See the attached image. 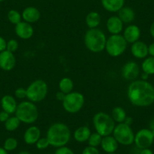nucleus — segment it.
I'll list each match as a JSON object with an SVG mask.
<instances>
[{
	"mask_svg": "<svg viewBox=\"0 0 154 154\" xmlns=\"http://www.w3.org/2000/svg\"><path fill=\"white\" fill-rule=\"evenodd\" d=\"M154 141L152 133L149 128H142L134 134V143L138 149L149 148Z\"/></svg>",
	"mask_w": 154,
	"mask_h": 154,
	"instance_id": "obj_10",
	"label": "nucleus"
},
{
	"mask_svg": "<svg viewBox=\"0 0 154 154\" xmlns=\"http://www.w3.org/2000/svg\"><path fill=\"white\" fill-rule=\"evenodd\" d=\"M82 154H100L98 149L97 147L91 146H88L84 148Z\"/></svg>",
	"mask_w": 154,
	"mask_h": 154,
	"instance_id": "obj_36",
	"label": "nucleus"
},
{
	"mask_svg": "<svg viewBox=\"0 0 154 154\" xmlns=\"http://www.w3.org/2000/svg\"><path fill=\"white\" fill-rule=\"evenodd\" d=\"M14 32H15V34L17 37H19L21 39H23V40L29 39L34 35V29L32 24L26 23L23 20L15 25Z\"/></svg>",
	"mask_w": 154,
	"mask_h": 154,
	"instance_id": "obj_13",
	"label": "nucleus"
},
{
	"mask_svg": "<svg viewBox=\"0 0 154 154\" xmlns=\"http://www.w3.org/2000/svg\"><path fill=\"white\" fill-rule=\"evenodd\" d=\"M7 17H8V20H9L10 23L14 24V26L22 21L21 14H20L18 11H17V10H10L8 12Z\"/></svg>",
	"mask_w": 154,
	"mask_h": 154,
	"instance_id": "obj_29",
	"label": "nucleus"
},
{
	"mask_svg": "<svg viewBox=\"0 0 154 154\" xmlns=\"http://www.w3.org/2000/svg\"><path fill=\"white\" fill-rule=\"evenodd\" d=\"M101 5L109 12H118L125 5V0H101Z\"/></svg>",
	"mask_w": 154,
	"mask_h": 154,
	"instance_id": "obj_22",
	"label": "nucleus"
},
{
	"mask_svg": "<svg viewBox=\"0 0 154 154\" xmlns=\"http://www.w3.org/2000/svg\"><path fill=\"white\" fill-rule=\"evenodd\" d=\"M0 154H8V151L5 150L3 147L0 146Z\"/></svg>",
	"mask_w": 154,
	"mask_h": 154,
	"instance_id": "obj_45",
	"label": "nucleus"
},
{
	"mask_svg": "<svg viewBox=\"0 0 154 154\" xmlns=\"http://www.w3.org/2000/svg\"><path fill=\"white\" fill-rule=\"evenodd\" d=\"M17 146H18V142L17 140L14 137H10L5 139L3 143V148L6 151L9 152V151H13L14 149H17Z\"/></svg>",
	"mask_w": 154,
	"mask_h": 154,
	"instance_id": "obj_30",
	"label": "nucleus"
},
{
	"mask_svg": "<svg viewBox=\"0 0 154 154\" xmlns=\"http://www.w3.org/2000/svg\"><path fill=\"white\" fill-rule=\"evenodd\" d=\"M17 104L18 103H17L15 97L10 94H5L1 99V106L2 110L5 111L10 115L15 113Z\"/></svg>",
	"mask_w": 154,
	"mask_h": 154,
	"instance_id": "obj_19",
	"label": "nucleus"
},
{
	"mask_svg": "<svg viewBox=\"0 0 154 154\" xmlns=\"http://www.w3.org/2000/svg\"><path fill=\"white\" fill-rule=\"evenodd\" d=\"M106 26L111 35H117L123 31L124 23L117 15H113L107 19Z\"/></svg>",
	"mask_w": 154,
	"mask_h": 154,
	"instance_id": "obj_15",
	"label": "nucleus"
},
{
	"mask_svg": "<svg viewBox=\"0 0 154 154\" xmlns=\"http://www.w3.org/2000/svg\"><path fill=\"white\" fill-rule=\"evenodd\" d=\"M119 143L117 140L114 138L112 134L103 137L100 143L102 149L106 153L109 152H116V151L118 149L119 147Z\"/></svg>",
	"mask_w": 154,
	"mask_h": 154,
	"instance_id": "obj_20",
	"label": "nucleus"
},
{
	"mask_svg": "<svg viewBox=\"0 0 154 154\" xmlns=\"http://www.w3.org/2000/svg\"><path fill=\"white\" fill-rule=\"evenodd\" d=\"M111 116L116 123H122L127 117L126 111L121 106H116L112 109L111 112Z\"/></svg>",
	"mask_w": 154,
	"mask_h": 154,
	"instance_id": "obj_26",
	"label": "nucleus"
},
{
	"mask_svg": "<svg viewBox=\"0 0 154 154\" xmlns=\"http://www.w3.org/2000/svg\"><path fill=\"white\" fill-rule=\"evenodd\" d=\"M41 137V130L38 126L31 125L23 133V140L27 145H34Z\"/></svg>",
	"mask_w": 154,
	"mask_h": 154,
	"instance_id": "obj_16",
	"label": "nucleus"
},
{
	"mask_svg": "<svg viewBox=\"0 0 154 154\" xmlns=\"http://www.w3.org/2000/svg\"><path fill=\"white\" fill-rule=\"evenodd\" d=\"M65 96H66V94H64V93L62 92V91H57V93H56L55 98H56V100H57V101H60L62 103V101L64 100Z\"/></svg>",
	"mask_w": 154,
	"mask_h": 154,
	"instance_id": "obj_39",
	"label": "nucleus"
},
{
	"mask_svg": "<svg viewBox=\"0 0 154 154\" xmlns=\"http://www.w3.org/2000/svg\"><path fill=\"white\" fill-rule=\"evenodd\" d=\"M91 134V131L90 128L87 125H82L79 126L74 131L73 138L75 141L79 143H84L88 141L90 135Z\"/></svg>",
	"mask_w": 154,
	"mask_h": 154,
	"instance_id": "obj_21",
	"label": "nucleus"
},
{
	"mask_svg": "<svg viewBox=\"0 0 154 154\" xmlns=\"http://www.w3.org/2000/svg\"><path fill=\"white\" fill-rule=\"evenodd\" d=\"M19 44L16 39L14 38H11L7 41V45H6V50L10 51V52L14 53L17 49H18Z\"/></svg>",
	"mask_w": 154,
	"mask_h": 154,
	"instance_id": "obj_33",
	"label": "nucleus"
},
{
	"mask_svg": "<svg viewBox=\"0 0 154 154\" xmlns=\"http://www.w3.org/2000/svg\"><path fill=\"white\" fill-rule=\"evenodd\" d=\"M148 54L151 57H154V42L148 45Z\"/></svg>",
	"mask_w": 154,
	"mask_h": 154,
	"instance_id": "obj_40",
	"label": "nucleus"
},
{
	"mask_svg": "<svg viewBox=\"0 0 154 154\" xmlns=\"http://www.w3.org/2000/svg\"><path fill=\"white\" fill-rule=\"evenodd\" d=\"M124 123L131 126V124L133 123V119L131 117H130V116H127V117L125 118V121H124Z\"/></svg>",
	"mask_w": 154,
	"mask_h": 154,
	"instance_id": "obj_42",
	"label": "nucleus"
},
{
	"mask_svg": "<svg viewBox=\"0 0 154 154\" xmlns=\"http://www.w3.org/2000/svg\"><path fill=\"white\" fill-rule=\"evenodd\" d=\"M139 154H153V152L149 148H146V149H140Z\"/></svg>",
	"mask_w": 154,
	"mask_h": 154,
	"instance_id": "obj_41",
	"label": "nucleus"
},
{
	"mask_svg": "<svg viewBox=\"0 0 154 154\" xmlns=\"http://www.w3.org/2000/svg\"><path fill=\"white\" fill-rule=\"evenodd\" d=\"M54 154H75V153H74V152L72 151V149H71L69 147H68V146H60V147L57 148Z\"/></svg>",
	"mask_w": 154,
	"mask_h": 154,
	"instance_id": "obj_35",
	"label": "nucleus"
},
{
	"mask_svg": "<svg viewBox=\"0 0 154 154\" xmlns=\"http://www.w3.org/2000/svg\"><path fill=\"white\" fill-rule=\"evenodd\" d=\"M141 31L140 27L135 24H129L123 30L124 38L128 43L132 44L137 41L140 40Z\"/></svg>",
	"mask_w": 154,
	"mask_h": 154,
	"instance_id": "obj_14",
	"label": "nucleus"
},
{
	"mask_svg": "<svg viewBox=\"0 0 154 154\" xmlns=\"http://www.w3.org/2000/svg\"><path fill=\"white\" fill-rule=\"evenodd\" d=\"M101 22V16L97 11H91L85 17V23L89 29L98 27Z\"/></svg>",
	"mask_w": 154,
	"mask_h": 154,
	"instance_id": "obj_24",
	"label": "nucleus"
},
{
	"mask_svg": "<svg viewBox=\"0 0 154 154\" xmlns=\"http://www.w3.org/2000/svg\"><path fill=\"white\" fill-rule=\"evenodd\" d=\"M16 57L14 53L5 50L0 52V69L4 71H11L15 67Z\"/></svg>",
	"mask_w": 154,
	"mask_h": 154,
	"instance_id": "obj_12",
	"label": "nucleus"
},
{
	"mask_svg": "<svg viewBox=\"0 0 154 154\" xmlns=\"http://www.w3.org/2000/svg\"><path fill=\"white\" fill-rule=\"evenodd\" d=\"M22 20L30 24L36 23L41 17V13L38 8L33 6L25 8L22 11Z\"/></svg>",
	"mask_w": 154,
	"mask_h": 154,
	"instance_id": "obj_17",
	"label": "nucleus"
},
{
	"mask_svg": "<svg viewBox=\"0 0 154 154\" xmlns=\"http://www.w3.org/2000/svg\"><path fill=\"white\" fill-rule=\"evenodd\" d=\"M48 91V84L43 79H35L26 88V98L32 103H39L45 100Z\"/></svg>",
	"mask_w": 154,
	"mask_h": 154,
	"instance_id": "obj_6",
	"label": "nucleus"
},
{
	"mask_svg": "<svg viewBox=\"0 0 154 154\" xmlns=\"http://www.w3.org/2000/svg\"><path fill=\"white\" fill-rule=\"evenodd\" d=\"M20 121L18 118L14 116H10L8 120L5 122V128L8 131H14L20 127Z\"/></svg>",
	"mask_w": 154,
	"mask_h": 154,
	"instance_id": "obj_28",
	"label": "nucleus"
},
{
	"mask_svg": "<svg viewBox=\"0 0 154 154\" xmlns=\"http://www.w3.org/2000/svg\"><path fill=\"white\" fill-rule=\"evenodd\" d=\"M14 114L20 122L30 125L38 119V109L35 103L29 100H23L17 104Z\"/></svg>",
	"mask_w": 154,
	"mask_h": 154,
	"instance_id": "obj_4",
	"label": "nucleus"
},
{
	"mask_svg": "<svg viewBox=\"0 0 154 154\" xmlns=\"http://www.w3.org/2000/svg\"><path fill=\"white\" fill-rule=\"evenodd\" d=\"M92 123L96 132L102 137L112 134L116 126V122L111 115L105 112H98L94 114Z\"/></svg>",
	"mask_w": 154,
	"mask_h": 154,
	"instance_id": "obj_5",
	"label": "nucleus"
},
{
	"mask_svg": "<svg viewBox=\"0 0 154 154\" xmlns=\"http://www.w3.org/2000/svg\"><path fill=\"white\" fill-rule=\"evenodd\" d=\"M149 33H150L151 36L154 38V21L151 23L150 26H149Z\"/></svg>",
	"mask_w": 154,
	"mask_h": 154,
	"instance_id": "obj_43",
	"label": "nucleus"
},
{
	"mask_svg": "<svg viewBox=\"0 0 154 154\" xmlns=\"http://www.w3.org/2000/svg\"><path fill=\"white\" fill-rule=\"evenodd\" d=\"M148 77H149V75H148V74H146V73H145V72H143V73L141 74V79H142V80L147 81Z\"/></svg>",
	"mask_w": 154,
	"mask_h": 154,
	"instance_id": "obj_44",
	"label": "nucleus"
},
{
	"mask_svg": "<svg viewBox=\"0 0 154 154\" xmlns=\"http://www.w3.org/2000/svg\"><path fill=\"white\" fill-rule=\"evenodd\" d=\"M85 104V97L79 91H73L66 94L62 101V106L69 113H77L83 108Z\"/></svg>",
	"mask_w": 154,
	"mask_h": 154,
	"instance_id": "obj_8",
	"label": "nucleus"
},
{
	"mask_svg": "<svg viewBox=\"0 0 154 154\" xmlns=\"http://www.w3.org/2000/svg\"><path fill=\"white\" fill-rule=\"evenodd\" d=\"M106 39L107 38L103 31L98 28L88 29L84 35L85 47L93 53H100L105 50Z\"/></svg>",
	"mask_w": 154,
	"mask_h": 154,
	"instance_id": "obj_3",
	"label": "nucleus"
},
{
	"mask_svg": "<svg viewBox=\"0 0 154 154\" xmlns=\"http://www.w3.org/2000/svg\"><path fill=\"white\" fill-rule=\"evenodd\" d=\"M131 52L137 59H144L148 55V45L143 41L138 40L131 44Z\"/></svg>",
	"mask_w": 154,
	"mask_h": 154,
	"instance_id": "obj_18",
	"label": "nucleus"
},
{
	"mask_svg": "<svg viewBox=\"0 0 154 154\" xmlns=\"http://www.w3.org/2000/svg\"><path fill=\"white\" fill-rule=\"evenodd\" d=\"M17 154H31L30 152H27V151H20V152H18Z\"/></svg>",
	"mask_w": 154,
	"mask_h": 154,
	"instance_id": "obj_47",
	"label": "nucleus"
},
{
	"mask_svg": "<svg viewBox=\"0 0 154 154\" xmlns=\"http://www.w3.org/2000/svg\"><path fill=\"white\" fill-rule=\"evenodd\" d=\"M128 42L121 34L111 35L106 39L105 50L108 55L117 57L123 54L127 49Z\"/></svg>",
	"mask_w": 154,
	"mask_h": 154,
	"instance_id": "obj_7",
	"label": "nucleus"
},
{
	"mask_svg": "<svg viewBox=\"0 0 154 154\" xmlns=\"http://www.w3.org/2000/svg\"><path fill=\"white\" fill-rule=\"evenodd\" d=\"M14 96L17 99H24L26 98V88L20 87V88H16L14 91Z\"/></svg>",
	"mask_w": 154,
	"mask_h": 154,
	"instance_id": "obj_34",
	"label": "nucleus"
},
{
	"mask_svg": "<svg viewBox=\"0 0 154 154\" xmlns=\"http://www.w3.org/2000/svg\"><path fill=\"white\" fill-rule=\"evenodd\" d=\"M3 1H5V0H0V2H3Z\"/></svg>",
	"mask_w": 154,
	"mask_h": 154,
	"instance_id": "obj_50",
	"label": "nucleus"
},
{
	"mask_svg": "<svg viewBox=\"0 0 154 154\" xmlns=\"http://www.w3.org/2000/svg\"><path fill=\"white\" fill-rule=\"evenodd\" d=\"M102 138H103V137L96 131L91 133L88 141H87L88 143V146H94V147H97L98 146H100Z\"/></svg>",
	"mask_w": 154,
	"mask_h": 154,
	"instance_id": "obj_31",
	"label": "nucleus"
},
{
	"mask_svg": "<svg viewBox=\"0 0 154 154\" xmlns=\"http://www.w3.org/2000/svg\"><path fill=\"white\" fill-rule=\"evenodd\" d=\"M127 97L134 106H149L154 103V86L148 81L136 79L128 85Z\"/></svg>",
	"mask_w": 154,
	"mask_h": 154,
	"instance_id": "obj_1",
	"label": "nucleus"
},
{
	"mask_svg": "<svg viewBox=\"0 0 154 154\" xmlns=\"http://www.w3.org/2000/svg\"><path fill=\"white\" fill-rule=\"evenodd\" d=\"M10 117V114L8 113L5 111L2 110L0 112V122L5 123L7 120L8 119V118Z\"/></svg>",
	"mask_w": 154,
	"mask_h": 154,
	"instance_id": "obj_37",
	"label": "nucleus"
},
{
	"mask_svg": "<svg viewBox=\"0 0 154 154\" xmlns=\"http://www.w3.org/2000/svg\"><path fill=\"white\" fill-rule=\"evenodd\" d=\"M140 69L143 72L149 75H154V57H146L143 59L140 66Z\"/></svg>",
	"mask_w": 154,
	"mask_h": 154,
	"instance_id": "obj_27",
	"label": "nucleus"
},
{
	"mask_svg": "<svg viewBox=\"0 0 154 154\" xmlns=\"http://www.w3.org/2000/svg\"><path fill=\"white\" fill-rule=\"evenodd\" d=\"M149 125H150V129H152V128H154V119H152V120L151 121Z\"/></svg>",
	"mask_w": 154,
	"mask_h": 154,
	"instance_id": "obj_46",
	"label": "nucleus"
},
{
	"mask_svg": "<svg viewBox=\"0 0 154 154\" xmlns=\"http://www.w3.org/2000/svg\"><path fill=\"white\" fill-rule=\"evenodd\" d=\"M6 45H7V41L5 40L3 37L0 36V52L6 50Z\"/></svg>",
	"mask_w": 154,
	"mask_h": 154,
	"instance_id": "obj_38",
	"label": "nucleus"
},
{
	"mask_svg": "<svg viewBox=\"0 0 154 154\" xmlns=\"http://www.w3.org/2000/svg\"><path fill=\"white\" fill-rule=\"evenodd\" d=\"M50 146V143L48 140L47 139L46 137H42L38 139V141L35 143V146L38 149H40V150H42V149H45Z\"/></svg>",
	"mask_w": 154,
	"mask_h": 154,
	"instance_id": "obj_32",
	"label": "nucleus"
},
{
	"mask_svg": "<svg viewBox=\"0 0 154 154\" xmlns=\"http://www.w3.org/2000/svg\"><path fill=\"white\" fill-rule=\"evenodd\" d=\"M46 137L50 146L58 148L66 146L71 138V131L69 126L63 122L51 124L46 132Z\"/></svg>",
	"mask_w": 154,
	"mask_h": 154,
	"instance_id": "obj_2",
	"label": "nucleus"
},
{
	"mask_svg": "<svg viewBox=\"0 0 154 154\" xmlns=\"http://www.w3.org/2000/svg\"><path fill=\"white\" fill-rule=\"evenodd\" d=\"M106 154H117V153H116V152H109V153H106Z\"/></svg>",
	"mask_w": 154,
	"mask_h": 154,
	"instance_id": "obj_49",
	"label": "nucleus"
},
{
	"mask_svg": "<svg viewBox=\"0 0 154 154\" xmlns=\"http://www.w3.org/2000/svg\"><path fill=\"white\" fill-rule=\"evenodd\" d=\"M150 130H151V131H152V135H153V137H154V128H152V129H150Z\"/></svg>",
	"mask_w": 154,
	"mask_h": 154,
	"instance_id": "obj_48",
	"label": "nucleus"
},
{
	"mask_svg": "<svg viewBox=\"0 0 154 154\" xmlns=\"http://www.w3.org/2000/svg\"><path fill=\"white\" fill-rule=\"evenodd\" d=\"M117 16L123 22V23L130 24L135 19V12L130 7L124 6L118 11Z\"/></svg>",
	"mask_w": 154,
	"mask_h": 154,
	"instance_id": "obj_23",
	"label": "nucleus"
},
{
	"mask_svg": "<svg viewBox=\"0 0 154 154\" xmlns=\"http://www.w3.org/2000/svg\"><path fill=\"white\" fill-rule=\"evenodd\" d=\"M59 91L67 94L72 92L74 88L73 81L69 77H63L58 83Z\"/></svg>",
	"mask_w": 154,
	"mask_h": 154,
	"instance_id": "obj_25",
	"label": "nucleus"
},
{
	"mask_svg": "<svg viewBox=\"0 0 154 154\" xmlns=\"http://www.w3.org/2000/svg\"><path fill=\"white\" fill-rule=\"evenodd\" d=\"M140 72V67L135 61H128L122 66L121 74L123 79L128 81H134L137 79Z\"/></svg>",
	"mask_w": 154,
	"mask_h": 154,
	"instance_id": "obj_11",
	"label": "nucleus"
},
{
	"mask_svg": "<svg viewBox=\"0 0 154 154\" xmlns=\"http://www.w3.org/2000/svg\"><path fill=\"white\" fill-rule=\"evenodd\" d=\"M112 135L117 140L119 144L130 146L134 143V133L130 125L125 123H118L116 125Z\"/></svg>",
	"mask_w": 154,
	"mask_h": 154,
	"instance_id": "obj_9",
	"label": "nucleus"
}]
</instances>
